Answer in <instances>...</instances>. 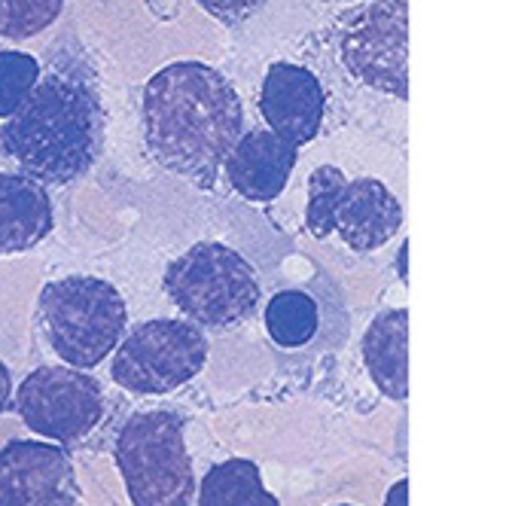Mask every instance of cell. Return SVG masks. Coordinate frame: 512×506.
<instances>
[{
    "label": "cell",
    "instance_id": "20",
    "mask_svg": "<svg viewBox=\"0 0 512 506\" xmlns=\"http://www.w3.org/2000/svg\"><path fill=\"white\" fill-rule=\"evenodd\" d=\"M13 409V375L10 366L0 360V415Z\"/></svg>",
    "mask_w": 512,
    "mask_h": 506
},
{
    "label": "cell",
    "instance_id": "8",
    "mask_svg": "<svg viewBox=\"0 0 512 506\" xmlns=\"http://www.w3.org/2000/svg\"><path fill=\"white\" fill-rule=\"evenodd\" d=\"M339 61L363 86L409 98V0H369L339 19Z\"/></svg>",
    "mask_w": 512,
    "mask_h": 506
},
{
    "label": "cell",
    "instance_id": "5",
    "mask_svg": "<svg viewBox=\"0 0 512 506\" xmlns=\"http://www.w3.org/2000/svg\"><path fill=\"white\" fill-rule=\"evenodd\" d=\"M168 299L199 327L226 330L260 305V278L235 247L199 241L168 263L162 275Z\"/></svg>",
    "mask_w": 512,
    "mask_h": 506
},
{
    "label": "cell",
    "instance_id": "21",
    "mask_svg": "<svg viewBox=\"0 0 512 506\" xmlns=\"http://www.w3.org/2000/svg\"><path fill=\"white\" fill-rule=\"evenodd\" d=\"M384 506H409V479H400L388 491V497H384Z\"/></svg>",
    "mask_w": 512,
    "mask_h": 506
},
{
    "label": "cell",
    "instance_id": "1",
    "mask_svg": "<svg viewBox=\"0 0 512 506\" xmlns=\"http://www.w3.org/2000/svg\"><path fill=\"white\" fill-rule=\"evenodd\" d=\"M141 132L159 168L214 189L229 150L244 135L241 95L205 61H174L144 86Z\"/></svg>",
    "mask_w": 512,
    "mask_h": 506
},
{
    "label": "cell",
    "instance_id": "19",
    "mask_svg": "<svg viewBox=\"0 0 512 506\" xmlns=\"http://www.w3.org/2000/svg\"><path fill=\"white\" fill-rule=\"evenodd\" d=\"M266 0H199V7L214 16L223 25H241L247 22L256 10H260Z\"/></svg>",
    "mask_w": 512,
    "mask_h": 506
},
{
    "label": "cell",
    "instance_id": "17",
    "mask_svg": "<svg viewBox=\"0 0 512 506\" xmlns=\"http://www.w3.org/2000/svg\"><path fill=\"white\" fill-rule=\"evenodd\" d=\"M64 10V0H0V37L31 40L52 28Z\"/></svg>",
    "mask_w": 512,
    "mask_h": 506
},
{
    "label": "cell",
    "instance_id": "6",
    "mask_svg": "<svg viewBox=\"0 0 512 506\" xmlns=\"http://www.w3.org/2000/svg\"><path fill=\"white\" fill-rule=\"evenodd\" d=\"M305 226L314 238L339 235L354 253L378 250L403 226V205L375 177L348 180L342 168L320 165L308 177Z\"/></svg>",
    "mask_w": 512,
    "mask_h": 506
},
{
    "label": "cell",
    "instance_id": "16",
    "mask_svg": "<svg viewBox=\"0 0 512 506\" xmlns=\"http://www.w3.org/2000/svg\"><path fill=\"white\" fill-rule=\"evenodd\" d=\"M320 311L302 290H281L266 305V333L281 348H302L317 336Z\"/></svg>",
    "mask_w": 512,
    "mask_h": 506
},
{
    "label": "cell",
    "instance_id": "18",
    "mask_svg": "<svg viewBox=\"0 0 512 506\" xmlns=\"http://www.w3.org/2000/svg\"><path fill=\"white\" fill-rule=\"evenodd\" d=\"M40 61L19 49L0 52V119H7L19 110L28 98L34 83L40 80Z\"/></svg>",
    "mask_w": 512,
    "mask_h": 506
},
{
    "label": "cell",
    "instance_id": "15",
    "mask_svg": "<svg viewBox=\"0 0 512 506\" xmlns=\"http://www.w3.org/2000/svg\"><path fill=\"white\" fill-rule=\"evenodd\" d=\"M196 506H281V500L263 485L253 461L229 458L202 476Z\"/></svg>",
    "mask_w": 512,
    "mask_h": 506
},
{
    "label": "cell",
    "instance_id": "14",
    "mask_svg": "<svg viewBox=\"0 0 512 506\" xmlns=\"http://www.w3.org/2000/svg\"><path fill=\"white\" fill-rule=\"evenodd\" d=\"M360 351L375 388L388 400L403 403L409 397V311L388 308L375 314Z\"/></svg>",
    "mask_w": 512,
    "mask_h": 506
},
{
    "label": "cell",
    "instance_id": "12",
    "mask_svg": "<svg viewBox=\"0 0 512 506\" xmlns=\"http://www.w3.org/2000/svg\"><path fill=\"white\" fill-rule=\"evenodd\" d=\"M299 147L278 138L272 129H250L229 150L223 171L232 189L247 202H275L296 168Z\"/></svg>",
    "mask_w": 512,
    "mask_h": 506
},
{
    "label": "cell",
    "instance_id": "2",
    "mask_svg": "<svg viewBox=\"0 0 512 506\" xmlns=\"http://www.w3.org/2000/svg\"><path fill=\"white\" fill-rule=\"evenodd\" d=\"M0 150L46 186L89 174L104 150V107L77 71L40 74L28 98L0 119Z\"/></svg>",
    "mask_w": 512,
    "mask_h": 506
},
{
    "label": "cell",
    "instance_id": "23",
    "mask_svg": "<svg viewBox=\"0 0 512 506\" xmlns=\"http://www.w3.org/2000/svg\"><path fill=\"white\" fill-rule=\"evenodd\" d=\"M336 506H351V503H336Z\"/></svg>",
    "mask_w": 512,
    "mask_h": 506
},
{
    "label": "cell",
    "instance_id": "4",
    "mask_svg": "<svg viewBox=\"0 0 512 506\" xmlns=\"http://www.w3.org/2000/svg\"><path fill=\"white\" fill-rule=\"evenodd\" d=\"M113 461L132 506H196V473L186 449V421L171 409L125 418Z\"/></svg>",
    "mask_w": 512,
    "mask_h": 506
},
{
    "label": "cell",
    "instance_id": "13",
    "mask_svg": "<svg viewBox=\"0 0 512 506\" xmlns=\"http://www.w3.org/2000/svg\"><path fill=\"white\" fill-rule=\"evenodd\" d=\"M55 229V208L46 183L25 171H0V253H28Z\"/></svg>",
    "mask_w": 512,
    "mask_h": 506
},
{
    "label": "cell",
    "instance_id": "3",
    "mask_svg": "<svg viewBox=\"0 0 512 506\" xmlns=\"http://www.w3.org/2000/svg\"><path fill=\"white\" fill-rule=\"evenodd\" d=\"M128 305L122 293L95 275H68L43 284L37 327L43 342L74 369H95L125 336Z\"/></svg>",
    "mask_w": 512,
    "mask_h": 506
},
{
    "label": "cell",
    "instance_id": "7",
    "mask_svg": "<svg viewBox=\"0 0 512 506\" xmlns=\"http://www.w3.org/2000/svg\"><path fill=\"white\" fill-rule=\"evenodd\" d=\"M208 363V339L199 324L153 318L128 330L113 354V382L138 397H165L189 385Z\"/></svg>",
    "mask_w": 512,
    "mask_h": 506
},
{
    "label": "cell",
    "instance_id": "11",
    "mask_svg": "<svg viewBox=\"0 0 512 506\" xmlns=\"http://www.w3.org/2000/svg\"><path fill=\"white\" fill-rule=\"evenodd\" d=\"M260 113L278 138L293 147H305L320 135L327 92L308 68L293 61H275L260 89Z\"/></svg>",
    "mask_w": 512,
    "mask_h": 506
},
{
    "label": "cell",
    "instance_id": "22",
    "mask_svg": "<svg viewBox=\"0 0 512 506\" xmlns=\"http://www.w3.org/2000/svg\"><path fill=\"white\" fill-rule=\"evenodd\" d=\"M406 253H409V244H403V247H400V257H397V272H400V278H403V281L409 278V269H406Z\"/></svg>",
    "mask_w": 512,
    "mask_h": 506
},
{
    "label": "cell",
    "instance_id": "10",
    "mask_svg": "<svg viewBox=\"0 0 512 506\" xmlns=\"http://www.w3.org/2000/svg\"><path fill=\"white\" fill-rule=\"evenodd\" d=\"M80 485L58 442L10 439L0 449V506H77Z\"/></svg>",
    "mask_w": 512,
    "mask_h": 506
},
{
    "label": "cell",
    "instance_id": "9",
    "mask_svg": "<svg viewBox=\"0 0 512 506\" xmlns=\"http://www.w3.org/2000/svg\"><path fill=\"white\" fill-rule=\"evenodd\" d=\"M13 409L37 436L74 446L104 421L107 397L86 369L37 366L13 391Z\"/></svg>",
    "mask_w": 512,
    "mask_h": 506
}]
</instances>
